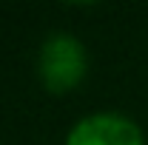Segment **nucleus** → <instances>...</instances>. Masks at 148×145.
<instances>
[{
  "mask_svg": "<svg viewBox=\"0 0 148 145\" xmlns=\"http://www.w3.org/2000/svg\"><path fill=\"white\" fill-rule=\"evenodd\" d=\"M86 74V49L74 34L57 31L49 34L40 46V77L46 88L69 91Z\"/></svg>",
  "mask_w": 148,
  "mask_h": 145,
  "instance_id": "1",
  "label": "nucleus"
},
{
  "mask_svg": "<svg viewBox=\"0 0 148 145\" xmlns=\"http://www.w3.org/2000/svg\"><path fill=\"white\" fill-rule=\"evenodd\" d=\"M66 145H143V131L128 117L103 111L74 122Z\"/></svg>",
  "mask_w": 148,
  "mask_h": 145,
  "instance_id": "2",
  "label": "nucleus"
}]
</instances>
